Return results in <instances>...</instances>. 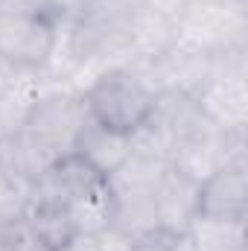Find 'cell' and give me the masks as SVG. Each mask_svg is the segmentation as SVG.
<instances>
[{"mask_svg":"<svg viewBox=\"0 0 248 251\" xmlns=\"http://www.w3.org/2000/svg\"><path fill=\"white\" fill-rule=\"evenodd\" d=\"M85 120H88V108H85L82 94L47 91L29 105L18 131H21V137L32 155L38 176L47 167L73 155L76 137H79Z\"/></svg>","mask_w":248,"mask_h":251,"instance_id":"1","label":"cell"},{"mask_svg":"<svg viewBox=\"0 0 248 251\" xmlns=\"http://www.w3.org/2000/svg\"><path fill=\"white\" fill-rule=\"evenodd\" d=\"M155 97L158 94L146 88L123 64L102 70L82 94L85 108L97 123L125 131V134H131L134 128H140L149 120Z\"/></svg>","mask_w":248,"mask_h":251,"instance_id":"2","label":"cell"},{"mask_svg":"<svg viewBox=\"0 0 248 251\" xmlns=\"http://www.w3.org/2000/svg\"><path fill=\"white\" fill-rule=\"evenodd\" d=\"M178 41L201 53H219L248 44V3L207 0L187 3L175 21Z\"/></svg>","mask_w":248,"mask_h":251,"instance_id":"3","label":"cell"},{"mask_svg":"<svg viewBox=\"0 0 248 251\" xmlns=\"http://www.w3.org/2000/svg\"><path fill=\"white\" fill-rule=\"evenodd\" d=\"M59 26L35 12L0 15V56L21 70H44L56 50Z\"/></svg>","mask_w":248,"mask_h":251,"instance_id":"4","label":"cell"},{"mask_svg":"<svg viewBox=\"0 0 248 251\" xmlns=\"http://www.w3.org/2000/svg\"><path fill=\"white\" fill-rule=\"evenodd\" d=\"M146 123L152 126L164 143L173 149L175 143H184L193 137H201V134H210V131H222L207 120V114L201 111L198 100L181 94V91H161L155 97V105H152V114Z\"/></svg>","mask_w":248,"mask_h":251,"instance_id":"5","label":"cell"},{"mask_svg":"<svg viewBox=\"0 0 248 251\" xmlns=\"http://www.w3.org/2000/svg\"><path fill=\"white\" fill-rule=\"evenodd\" d=\"M207 120L222 131H246L248 126V73H210L196 94Z\"/></svg>","mask_w":248,"mask_h":251,"instance_id":"6","label":"cell"},{"mask_svg":"<svg viewBox=\"0 0 248 251\" xmlns=\"http://www.w3.org/2000/svg\"><path fill=\"white\" fill-rule=\"evenodd\" d=\"M198 207L204 216L246 219L248 216V164H228L213 173L198 190Z\"/></svg>","mask_w":248,"mask_h":251,"instance_id":"7","label":"cell"},{"mask_svg":"<svg viewBox=\"0 0 248 251\" xmlns=\"http://www.w3.org/2000/svg\"><path fill=\"white\" fill-rule=\"evenodd\" d=\"M198 190L201 184L184 178L175 170H167L161 184L155 190V219L161 231L170 234H187L193 219L201 213L198 207Z\"/></svg>","mask_w":248,"mask_h":251,"instance_id":"8","label":"cell"},{"mask_svg":"<svg viewBox=\"0 0 248 251\" xmlns=\"http://www.w3.org/2000/svg\"><path fill=\"white\" fill-rule=\"evenodd\" d=\"M128 152H131V143H128L125 131L108 128V126L97 123L88 114V120H85L79 137H76V149H73L76 158H82L91 170H97L105 178L128 158Z\"/></svg>","mask_w":248,"mask_h":251,"instance_id":"9","label":"cell"},{"mask_svg":"<svg viewBox=\"0 0 248 251\" xmlns=\"http://www.w3.org/2000/svg\"><path fill=\"white\" fill-rule=\"evenodd\" d=\"M158 67H161L164 91H181L196 97L210 79V53H201L196 47L175 41V47L158 56Z\"/></svg>","mask_w":248,"mask_h":251,"instance_id":"10","label":"cell"},{"mask_svg":"<svg viewBox=\"0 0 248 251\" xmlns=\"http://www.w3.org/2000/svg\"><path fill=\"white\" fill-rule=\"evenodd\" d=\"M128 41H131V56L158 59L178 41L175 21L146 6H137L128 21Z\"/></svg>","mask_w":248,"mask_h":251,"instance_id":"11","label":"cell"},{"mask_svg":"<svg viewBox=\"0 0 248 251\" xmlns=\"http://www.w3.org/2000/svg\"><path fill=\"white\" fill-rule=\"evenodd\" d=\"M187 234L198 251H248L246 219H219L198 213Z\"/></svg>","mask_w":248,"mask_h":251,"instance_id":"12","label":"cell"},{"mask_svg":"<svg viewBox=\"0 0 248 251\" xmlns=\"http://www.w3.org/2000/svg\"><path fill=\"white\" fill-rule=\"evenodd\" d=\"M24 216H26L29 228L35 231V237L41 240V246L47 251H59L73 234H79L76 225H73V216H70V207L67 204L29 201V207H26Z\"/></svg>","mask_w":248,"mask_h":251,"instance_id":"13","label":"cell"},{"mask_svg":"<svg viewBox=\"0 0 248 251\" xmlns=\"http://www.w3.org/2000/svg\"><path fill=\"white\" fill-rule=\"evenodd\" d=\"M70 207V216H73V225L79 234H99L102 228L111 225V196H108V187L102 184L99 190L76 199Z\"/></svg>","mask_w":248,"mask_h":251,"instance_id":"14","label":"cell"},{"mask_svg":"<svg viewBox=\"0 0 248 251\" xmlns=\"http://www.w3.org/2000/svg\"><path fill=\"white\" fill-rule=\"evenodd\" d=\"M29 193H32V187L18 184V181H12L9 176L0 178V228L9 225V222H15V219H21V216L26 213V207H29Z\"/></svg>","mask_w":248,"mask_h":251,"instance_id":"15","label":"cell"},{"mask_svg":"<svg viewBox=\"0 0 248 251\" xmlns=\"http://www.w3.org/2000/svg\"><path fill=\"white\" fill-rule=\"evenodd\" d=\"M0 243L9 246L12 251H47L41 246V240L35 237V231L29 228L26 216H21V219L3 225V228H0Z\"/></svg>","mask_w":248,"mask_h":251,"instance_id":"16","label":"cell"},{"mask_svg":"<svg viewBox=\"0 0 248 251\" xmlns=\"http://www.w3.org/2000/svg\"><path fill=\"white\" fill-rule=\"evenodd\" d=\"M134 251H198L190 234H170V231H152L137 240Z\"/></svg>","mask_w":248,"mask_h":251,"instance_id":"17","label":"cell"},{"mask_svg":"<svg viewBox=\"0 0 248 251\" xmlns=\"http://www.w3.org/2000/svg\"><path fill=\"white\" fill-rule=\"evenodd\" d=\"M94 240H97V251H134V246H137L134 237H128L125 231L114 228V225L94 234Z\"/></svg>","mask_w":248,"mask_h":251,"instance_id":"18","label":"cell"},{"mask_svg":"<svg viewBox=\"0 0 248 251\" xmlns=\"http://www.w3.org/2000/svg\"><path fill=\"white\" fill-rule=\"evenodd\" d=\"M29 70H21V67H15L12 62H6L3 56H0V94H9V91H15L21 82H24V76H26Z\"/></svg>","mask_w":248,"mask_h":251,"instance_id":"19","label":"cell"},{"mask_svg":"<svg viewBox=\"0 0 248 251\" xmlns=\"http://www.w3.org/2000/svg\"><path fill=\"white\" fill-rule=\"evenodd\" d=\"M143 6L152 9V12H161V15L173 18V21H178V15L184 12V6H187V0H143Z\"/></svg>","mask_w":248,"mask_h":251,"instance_id":"20","label":"cell"},{"mask_svg":"<svg viewBox=\"0 0 248 251\" xmlns=\"http://www.w3.org/2000/svg\"><path fill=\"white\" fill-rule=\"evenodd\" d=\"M59 251H97V240L94 234H73Z\"/></svg>","mask_w":248,"mask_h":251,"instance_id":"21","label":"cell"},{"mask_svg":"<svg viewBox=\"0 0 248 251\" xmlns=\"http://www.w3.org/2000/svg\"><path fill=\"white\" fill-rule=\"evenodd\" d=\"M35 9V0H0V15H9V12H32Z\"/></svg>","mask_w":248,"mask_h":251,"instance_id":"22","label":"cell"},{"mask_svg":"<svg viewBox=\"0 0 248 251\" xmlns=\"http://www.w3.org/2000/svg\"><path fill=\"white\" fill-rule=\"evenodd\" d=\"M111 3H117V6H123V9H137V6H143V0H111Z\"/></svg>","mask_w":248,"mask_h":251,"instance_id":"23","label":"cell"},{"mask_svg":"<svg viewBox=\"0 0 248 251\" xmlns=\"http://www.w3.org/2000/svg\"><path fill=\"white\" fill-rule=\"evenodd\" d=\"M187 3H207V0H187ZM237 3H248V0H237Z\"/></svg>","mask_w":248,"mask_h":251,"instance_id":"24","label":"cell"},{"mask_svg":"<svg viewBox=\"0 0 248 251\" xmlns=\"http://www.w3.org/2000/svg\"><path fill=\"white\" fill-rule=\"evenodd\" d=\"M0 251H12V249H9V246H3V243H0Z\"/></svg>","mask_w":248,"mask_h":251,"instance_id":"25","label":"cell"}]
</instances>
